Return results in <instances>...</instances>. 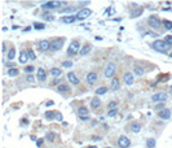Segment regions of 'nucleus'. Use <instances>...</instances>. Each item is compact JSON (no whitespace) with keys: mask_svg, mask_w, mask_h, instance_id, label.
<instances>
[{"mask_svg":"<svg viewBox=\"0 0 172 148\" xmlns=\"http://www.w3.org/2000/svg\"><path fill=\"white\" fill-rule=\"evenodd\" d=\"M45 105H47V107H53V105H54V101H53V100H49V101L45 103Z\"/></svg>","mask_w":172,"mask_h":148,"instance_id":"50","label":"nucleus"},{"mask_svg":"<svg viewBox=\"0 0 172 148\" xmlns=\"http://www.w3.org/2000/svg\"><path fill=\"white\" fill-rule=\"evenodd\" d=\"M66 4H67L66 1H45L41 4V9L51 11V9H56L58 7H65Z\"/></svg>","mask_w":172,"mask_h":148,"instance_id":"3","label":"nucleus"},{"mask_svg":"<svg viewBox=\"0 0 172 148\" xmlns=\"http://www.w3.org/2000/svg\"><path fill=\"white\" fill-rule=\"evenodd\" d=\"M91 4V1H79V5H88Z\"/></svg>","mask_w":172,"mask_h":148,"instance_id":"52","label":"nucleus"},{"mask_svg":"<svg viewBox=\"0 0 172 148\" xmlns=\"http://www.w3.org/2000/svg\"><path fill=\"white\" fill-rule=\"evenodd\" d=\"M62 66L63 68H72V61H63Z\"/></svg>","mask_w":172,"mask_h":148,"instance_id":"44","label":"nucleus"},{"mask_svg":"<svg viewBox=\"0 0 172 148\" xmlns=\"http://www.w3.org/2000/svg\"><path fill=\"white\" fill-rule=\"evenodd\" d=\"M1 51H3V53L7 52V47H5V43H4V42L1 43ZM7 53H8V52H7Z\"/></svg>","mask_w":172,"mask_h":148,"instance_id":"49","label":"nucleus"},{"mask_svg":"<svg viewBox=\"0 0 172 148\" xmlns=\"http://www.w3.org/2000/svg\"><path fill=\"white\" fill-rule=\"evenodd\" d=\"M53 84H58V86H60V84H61V79H54Z\"/></svg>","mask_w":172,"mask_h":148,"instance_id":"53","label":"nucleus"},{"mask_svg":"<svg viewBox=\"0 0 172 148\" xmlns=\"http://www.w3.org/2000/svg\"><path fill=\"white\" fill-rule=\"evenodd\" d=\"M147 23H149V26L152 29H159V28H162V25H163V22L159 20L158 16H155V14L149 16V18H147Z\"/></svg>","mask_w":172,"mask_h":148,"instance_id":"5","label":"nucleus"},{"mask_svg":"<svg viewBox=\"0 0 172 148\" xmlns=\"http://www.w3.org/2000/svg\"><path fill=\"white\" fill-rule=\"evenodd\" d=\"M133 72H135L136 75H138V77H143V75L145 74V69L141 65H133Z\"/></svg>","mask_w":172,"mask_h":148,"instance_id":"21","label":"nucleus"},{"mask_svg":"<svg viewBox=\"0 0 172 148\" xmlns=\"http://www.w3.org/2000/svg\"><path fill=\"white\" fill-rule=\"evenodd\" d=\"M57 91L61 92V93H66L70 91V86L69 84H65V83H61L60 86H57Z\"/></svg>","mask_w":172,"mask_h":148,"instance_id":"22","label":"nucleus"},{"mask_svg":"<svg viewBox=\"0 0 172 148\" xmlns=\"http://www.w3.org/2000/svg\"><path fill=\"white\" fill-rule=\"evenodd\" d=\"M31 29H32V28H31V26H29V28L23 29V30H22V31H23V33H29V31H30V30H31Z\"/></svg>","mask_w":172,"mask_h":148,"instance_id":"54","label":"nucleus"},{"mask_svg":"<svg viewBox=\"0 0 172 148\" xmlns=\"http://www.w3.org/2000/svg\"><path fill=\"white\" fill-rule=\"evenodd\" d=\"M91 107H92V109H98V108L101 107V100H100L98 96H95V98L91 100Z\"/></svg>","mask_w":172,"mask_h":148,"instance_id":"19","label":"nucleus"},{"mask_svg":"<svg viewBox=\"0 0 172 148\" xmlns=\"http://www.w3.org/2000/svg\"><path fill=\"white\" fill-rule=\"evenodd\" d=\"M17 29H20V26H18V25H13V26H12V30H17Z\"/></svg>","mask_w":172,"mask_h":148,"instance_id":"56","label":"nucleus"},{"mask_svg":"<svg viewBox=\"0 0 172 148\" xmlns=\"http://www.w3.org/2000/svg\"><path fill=\"white\" fill-rule=\"evenodd\" d=\"M56 121H58V122H62L63 121V116L61 112H56Z\"/></svg>","mask_w":172,"mask_h":148,"instance_id":"42","label":"nucleus"},{"mask_svg":"<svg viewBox=\"0 0 172 148\" xmlns=\"http://www.w3.org/2000/svg\"><path fill=\"white\" fill-rule=\"evenodd\" d=\"M167 93H164V92H158V93H154V95L152 96V101L153 103H166L167 101Z\"/></svg>","mask_w":172,"mask_h":148,"instance_id":"8","label":"nucleus"},{"mask_svg":"<svg viewBox=\"0 0 172 148\" xmlns=\"http://www.w3.org/2000/svg\"><path fill=\"white\" fill-rule=\"evenodd\" d=\"M129 146H131V140L126 135H120L118 138V147L119 148H128Z\"/></svg>","mask_w":172,"mask_h":148,"instance_id":"9","label":"nucleus"},{"mask_svg":"<svg viewBox=\"0 0 172 148\" xmlns=\"http://www.w3.org/2000/svg\"><path fill=\"white\" fill-rule=\"evenodd\" d=\"M79 120L81 122H87V121H91V117L89 116H83V117H79Z\"/></svg>","mask_w":172,"mask_h":148,"instance_id":"47","label":"nucleus"},{"mask_svg":"<svg viewBox=\"0 0 172 148\" xmlns=\"http://www.w3.org/2000/svg\"><path fill=\"white\" fill-rule=\"evenodd\" d=\"M44 116L48 121H53V120H56V112L54 110H47L44 113Z\"/></svg>","mask_w":172,"mask_h":148,"instance_id":"24","label":"nucleus"},{"mask_svg":"<svg viewBox=\"0 0 172 148\" xmlns=\"http://www.w3.org/2000/svg\"><path fill=\"white\" fill-rule=\"evenodd\" d=\"M21 125H22V126H29V120H27V118H22V120H21Z\"/></svg>","mask_w":172,"mask_h":148,"instance_id":"48","label":"nucleus"},{"mask_svg":"<svg viewBox=\"0 0 172 148\" xmlns=\"http://www.w3.org/2000/svg\"><path fill=\"white\" fill-rule=\"evenodd\" d=\"M62 23H67V25H70V23H74L75 21H78L77 18V14H66V16H63L60 18Z\"/></svg>","mask_w":172,"mask_h":148,"instance_id":"10","label":"nucleus"},{"mask_svg":"<svg viewBox=\"0 0 172 148\" xmlns=\"http://www.w3.org/2000/svg\"><path fill=\"white\" fill-rule=\"evenodd\" d=\"M41 18H43L44 21H53L54 17L49 13V12H44V13H41Z\"/></svg>","mask_w":172,"mask_h":148,"instance_id":"31","label":"nucleus"},{"mask_svg":"<svg viewBox=\"0 0 172 148\" xmlns=\"http://www.w3.org/2000/svg\"><path fill=\"white\" fill-rule=\"evenodd\" d=\"M95 39H96V40H102V38H101V37H96Z\"/></svg>","mask_w":172,"mask_h":148,"instance_id":"58","label":"nucleus"},{"mask_svg":"<svg viewBox=\"0 0 172 148\" xmlns=\"http://www.w3.org/2000/svg\"><path fill=\"white\" fill-rule=\"evenodd\" d=\"M14 57H16V50H14V48H11L7 53V59L9 60V61H12Z\"/></svg>","mask_w":172,"mask_h":148,"instance_id":"32","label":"nucleus"},{"mask_svg":"<svg viewBox=\"0 0 172 148\" xmlns=\"http://www.w3.org/2000/svg\"><path fill=\"white\" fill-rule=\"evenodd\" d=\"M67 79H69V82L72 83V86H78V84L80 83V81L78 79V77L75 75L74 72H69L67 73Z\"/></svg>","mask_w":172,"mask_h":148,"instance_id":"14","label":"nucleus"},{"mask_svg":"<svg viewBox=\"0 0 172 148\" xmlns=\"http://www.w3.org/2000/svg\"><path fill=\"white\" fill-rule=\"evenodd\" d=\"M51 50V42L44 39V40H40L39 42V51L40 52H45V51Z\"/></svg>","mask_w":172,"mask_h":148,"instance_id":"13","label":"nucleus"},{"mask_svg":"<svg viewBox=\"0 0 172 148\" xmlns=\"http://www.w3.org/2000/svg\"><path fill=\"white\" fill-rule=\"evenodd\" d=\"M115 70H117V66L114 62H109V64L106 65V68H105L104 70V74L106 78H113L114 74H115Z\"/></svg>","mask_w":172,"mask_h":148,"instance_id":"6","label":"nucleus"},{"mask_svg":"<svg viewBox=\"0 0 172 148\" xmlns=\"http://www.w3.org/2000/svg\"><path fill=\"white\" fill-rule=\"evenodd\" d=\"M170 92H171V95H172V86L170 87Z\"/></svg>","mask_w":172,"mask_h":148,"instance_id":"60","label":"nucleus"},{"mask_svg":"<svg viewBox=\"0 0 172 148\" xmlns=\"http://www.w3.org/2000/svg\"><path fill=\"white\" fill-rule=\"evenodd\" d=\"M51 75H53V77H56V78L61 77V75H62V69H60V68H52V69H51Z\"/></svg>","mask_w":172,"mask_h":148,"instance_id":"26","label":"nucleus"},{"mask_svg":"<svg viewBox=\"0 0 172 148\" xmlns=\"http://www.w3.org/2000/svg\"><path fill=\"white\" fill-rule=\"evenodd\" d=\"M155 144H157V142L154 138H149L146 140V148H155Z\"/></svg>","mask_w":172,"mask_h":148,"instance_id":"33","label":"nucleus"},{"mask_svg":"<svg viewBox=\"0 0 172 148\" xmlns=\"http://www.w3.org/2000/svg\"><path fill=\"white\" fill-rule=\"evenodd\" d=\"M23 70H25L27 74H32V73H34V70H35V68H34V66H32V65H27L26 68L23 69Z\"/></svg>","mask_w":172,"mask_h":148,"instance_id":"39","label":"nucleus"},{"mask_svg":"<svg viewBox=\"0 0 172 148\" xmlns=\"http://www.w3.org/2000/svg\"><path fill=\"white\" fill-rule=\"evenodd\" d=\"M110 87H111V90H113V91H118V90L120 89V82H119V79H118V78H114V79H111Z\"/></svg>","mask_w":172,"mask_h":148,"instance_id":"23","label":"nucleus"},{"mask_svg":"<svg viewBox=\"0 0 172 148\" xmlns=\"http://www.w3.org/2000/svg\"><path fill=\"white\" fill-rule=\"evenodd\" d=\"M117 105H118V101H114V100H111V101L107 104V108H109V110L117 109Z\"/></svg>","mask_w":172,"mask_h":148,"instance_id":"37","label":"nucleus"},{"mask_svg":"<svg viewBox=\"0 0 172 148\" xmlns=\"http://www.w3.org/2000/svg\"><path fill=\"white\" fill-rule=\"evenodd\" d=\"M20 74V70H18L17 68H12L8 70V75L9 77H17V75Z\"/></svg>","mask_w":172,"mask_h":148,"instance_id":"34","label":"nucleus"},{"mask_svg":"<svg viewBox=\"0 0 172 148\" xmlns=\"http://www.w3.org/2000/svg\"><path fill=\"white\" fill-rule=\"evenodd\" d=\"M31 140H38V138H36L35 135H32V137H31Z\"/></svg>","mask_w":172,"mask_h":148,"instance_id":"57","label":"nucleus"},{"mask_svg":"<svg viewBox=\"0 0 172 148\" xmlns=\"http://www.w3.org/2000/svg\"><path fill=\"white\" fill-rule=\"evenodd\" d=\"M26 81H27L29 83H35V82H36V79L34 78V75H32V74H27V75H26Z\"/></svg>","mask_w":172,"mask_h":148,"instance_id":"40","label":"nucleus"},{"mask_svg":"<svg viewBox=\"0 0 172 148\" xmlns=\"http://www.w3.org/2000/svg\"><path fill=\"white\" fill-rule=\"evenodd\" d=\"M87 148H97V146H88Z\"/></svg>","mask_w":172,"mask_h":148,"instance_id":"59","label":"nucleus"},{"mask_svg":"<svg viewBox=\"0 0 172 148\" xmlns=\"http://www.w3.org/2000/svg\"><path fill=\"white\" fill-rule=\"evenodd\" d=\"M78 116L83 117V116H89V110L86 107H79L78 108Z\"/></svg>","mask_w":172,"mask_h":148,"instance_id":"25","label":"nucleus"},{"mask_svg":"<svg viewBox=\"0 0 172 148\" xmlns=\"http://www.w3.org/2000/svg\"><path fill=\"white\" fill-rule=\"evenodd\" d=\"M86 79H87V83L92 86L93 83L97 82V73H96V72H89V73L87 74Z\"/></svg>","mask_w":172,"mask_h":148,"instance_id":"12","label":"nucleus"},{"mask_svg":"<svg viewBox=\"0 0 172 148\" xmlns=\"http://www.w3.org/2000/svg\"><path fill=\"white\" fill-rule=\"evenodd\" d=\"M80 43H79V40L78 39H74V40L70 43V46H69L67 48V56L69 57H74L77 53H79L80 52Z\"/></svg>","mask_w":172,"mask_h":148,"instance_id":"1","label":"nucleus"},{"mask_svg":"<svg viewBox=\"0 0 172 148\" xmlns=\"http://www.w3.org/2000/svg\"><path fill=\"white\" fill-rule=\"evenodd\" d=\"M105 148H113V147H105Z\"/></svg>","mask_w":172,"mask_h":148,"instance_id":"62","label":"nucleus"},{"mask_svg":"<svg viewBox=\"0 0 172 148\" xmlns=\"http://www.w3.org/2000/svg\"><path fill=\"white\" fill-rule=\"evenodd\" d=\"M123 79H124V83L127 84V86H132L135 82V77L131 72H126L124 75H123Z\"/></svg>","mask_w":172,"mask_h":148,"instance_id":"11","label":"nucleus"},{"mask_svg":"<svg viewBox=\"0 0 172 148\" xmlns=\"http://www.w3.org/2000/svg\"><path fill=\"white\" fill-rule=\"evenodd\" d=\"M163 26H164L166 30H172V21L170 20H163Z\"/></svg>","mask_w":172,"mask_h":148,"instance_id":"35","label":"nucleus"},{"mask_svg":"<svg viewBox=\"0 0 172 148\" xmlns=\"http://www.w3.org/2000/svg\"><path fill=\"white\" fill-rule=\"evenodd\" d=\"M32 28H34L35 30H44L45 29V23L35 21V22H32Z\"/></svg>","mask_w":172,"mask_h":148,"instance_id":"29","label":"nucleus"},{"mask_svg":"<svg viewBox=\"0 0 172 148\" xmlns=\"http://www.w3.org/2000/svg\"><path fill=\"white\" fill-rule=\"evenodd\" d=\"M91 14H92V11L89 9V8H83V9H79L77 13V18L79 21H84L87 20L88 17H91Z\"/></svg>","mask_w":172,"mask_h":148,"instance_id":"7","label":"nucleus"},{"mask_svg":"<svg viewBox=\"0 0 172 148\" xmlns=\"http://www.w3.org/2000/svg\"><path fill=\"white\" fill-rule=\"evenodd\" d=\"M65 42H66V38H63V37L54 38L53 40L51 42V51H53V52H57V51H60L63 47Z\"/></svg>","mask_w":172,"mask_h":148,"instance_id":"4","label":"nucleus"},{"mask_svg":"<svg viewBox=\"0 0 172 148\" xmlns=\"http://www.w3.org/2000/svg\"><path fill=\"white\" fill-rule=\"evenodd\" d=\"M77 11V8L75 7H66V8H62V9H58L60 13H74V12Z\"/></svg>","mask_w":172,"mask_h":148,"instance_id":"28","label":"nucleus"},{"mask_svg":"<svg viewBox=\"0 0 172 148\" xmlns=\"http://www.w3.org/2000/svg\"><path fill=\"white\" fill-rule=\"evenodd\" d=\"M27 55H29V59L36 60V55H35V52L31 50V48H29V50H27Z\"/></svg>","mask_w":172,"mask_h":148,"instance_id":"38","label":"nucleus"},{"mask_svg":"<svg viewBox=\"0 0 172 148\" xmlns=\"http://www.w3.org/2000/svg\"><path fill=\"white\" fill-rule=\"evenodd\" d=\"M129 130H131L132 132H135V134H137V132L141 131V123L133 121V122L131 123V126H129Z\"/></svg>","mask_w":172,"mask_h":148,"instance_id":"18","label":"nucleus"},{"mask_svg":"<svg viewBox=\"0 0 172 148\" xmlns=\"http://www.w3.org/2000/svg\"><path fill=\"white\" fill-rule=\"evenodd\" d=\"M91 50H92V47H91V44H84L83 47L80 48V52H79V55L80 56H86V55H88V53L91 52Z\"/></svg>","mask_w":172,"mask_h":148,"instance_id":"20","label":"nucleus"},{"mask_svg":"<svg viewBox=\"0 0 172 148\" xmlns=\"http://www.w3.org/2000/svg\"><path fill=\"white\" fill-rule=\"evenodd\" d=\"M92 140H102L101 137H92Z\"/></svg>","mask_w":172,"mask_h":148,"instance_id":"55","label":"nucleus"},{"mask_svg":"<svg viewBox=\"0 0 172 148\" xmlns=\"http://www.w3.org/2000/svg\"><path fill=\"white\" fill-rule=\"evenodd\" d=\"M36 79H39L40 82H44V81L47 79V72H45L43 68L38 69V74H36Z\"/></svg>","mask_w":172,"mask_h":148,"instance_id":"17","label":"nucleus"},{"mask_svg":"<svg viewBox=\"0 0 172 148\" xmlns=\"http://www.w3.org/2000/svg\"><path fill=\"white\" fill-rule=\"evenodd\" d=\"M158 116H159V118H161V120L167 121V120H170V118H171V110L166 108V109H163V110L159 112Z\"/></svg>","mask_w":172,"mask_h":148,"instance_id":"15","label":"nucleus"},{"mask_svg":"<svg viewBox=\"0 0 172 148\" xmlns=\"http://www.w3.org/2000/svg\"><path fill=\"white\" fill-rule=\"evenodd\" d=\"M143 13H144V8L143 7H138L137 9H136L133 13L131 14V17H132V18H137V17H140Z\"/></svg>","mask_w":172,"mask_h":148,"instance_id":"27","label":"nucleus"},{"mask_svg":"<svg viewBox=\"0 0 172 148\" xmlns=\"http://www.w3.org/2000/svg\"><path fill=\"white\" fill-rule=\"evenodd\" d=\"M163 40H164L170 47L172 46V35H166V38L163 39Z\"/></svg>","mask_w":172,"mask_h":148,"instance_id":"41","label":"nucleus"},{"mask_svg":"<svg viewBox=\"0 0 172 148\" xmlns=\"http://www.w3.org/2000/svg\"><path fill=\"white\" fill-rule=\"evenodd\" d=\"M117 113H118V109H113V110H109L107 116H109V117H115V116H117Z\"/></svg>","mask_w":172,"mask_h":148,"instance_id":"46","label":"nucleus"},{"mask_svg":"<svg viewBox=\"0 0 172 148\" xmlns=\"http://www.w3.org/2000/svg\"><path fill=\"white\" fill-rule=\"evenodd\" d=\"M91 125H92V126H97V125H98V121H97V120H92Z\"/></svg>","mask_w":172,"mask_h":148,"instance_id":"51","label":"nucleus"},{"mask_svg":"<svg viewBox=\"0 0 172 148\" xmlns=\"http://www.w3.org/2000/svg\"><path fill=\"white\" fill-rule=\"evenodd\" d=\"M152 47L155 51L161 52V53H167L168 50H170V46H168V44L166 43L164 40H161V39H158V40H154V43L152 44Z\"/></svg>","mask_w":172,"mask_h":148,"instance_id":"2","label":"nucleus"},{"mask_svg":"<svg viewBox=\"0 0 172 148\" xmlns=\"http://www.w3.org/2000/svg\"><path fill=\"white\" fill-rule=\"evenodd\" d=\"M107 92V87L106 86H101V87H98L97 90H96V95L100 96V95H105V93Z\"/></svg>","mask_w":172,"mask_h":148,"instance_id":"30","label":"nucleus"},{"mask_svg":"<svg viewBox=\"0 0 172 148\" xmlns=\"http://www.w3.org/2000/svg\"><path fill=\"white\" fill-rule=\"evenodd\" d=\"M168 55H170V57H171V59H172V52H171V53H168Z\"/></svg>","mask_w":172,"mask_h":148,"instance_id":"61","label":"nucleus"},{"mask_svg":"<svg viewBox=\"0 0 172 148\" xmlns=\"http://www.w3.org/2000/svg\"><path fill=\"white\" fill-rule=\"evenodd\" d=\"M54 139H56V135H54V132H48L47 135H45V140L47 142H54Z\"/></svg>","mask_w":172,"mask_h":148,"instance_id":"36","label":"nucleus"},{"mask_svg":"<svg viewBox=\"0 0 172 148\" xmlns=\"http://www.w3.org/2000/svg\"><path fill=\"white\" fill-rule=\"evenodd\" d=\"M29 55H27V51H21L20 52V57H18V62L20 64H26L29 61Z\"/></svg>","mask_w":172,"mask_h":148,"instance_id":"16","label":"nucleus"},{"mask_svg":"<svg viewBox=\"0 0 172 148\" xmlns=\"http://www.w3.org/2000/svg\"><path fill=\"white\" fill-rule=\"evenodd\" d=\"M163 109H166L164 108V103H161V104H158V105H155V110H163Z\"/></svg>","mask_w":172,"mask_h":148,"instance_id":"45","label":"nucleus"},{"mask_svg":"<svg viewBox=\"0 0 172 148\" xmlns=\"http://www.w3.org/2000/svg\"><path fill=\"white\" fill-rule=\"evenodd\" d=\"M43 143H44V139L43 138H38V140H36V147L40 148L41 146H43Z\"/></svg>","mask_w":172,"mask_h":148,"instance_id":"43","label":"nucleus"}]
</instances>
